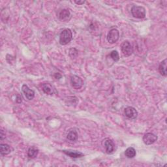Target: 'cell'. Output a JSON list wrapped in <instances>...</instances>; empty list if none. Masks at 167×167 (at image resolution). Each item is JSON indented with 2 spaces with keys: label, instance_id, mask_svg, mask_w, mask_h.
I'll return each instance as SVG.
<instances>
[{
  "label": "cell",
  "instance_id": "obj_1",
  "mask_svg": "<svg viewBox=\"0 0 167 167\" xmlns=\"http://www.w3.org/2000/svg\"><path fill=\"white\" fill-rule=\"evenodd\" d=\"M73 33L70 29H65L61 32L60 36V43L61 45H66L71 41Z\"/></svg>",
  "mask_w": 167,
  "mask_h": 167
},
{
  "label": "cell",
  "instance_id": "obj_2",
  "mask_svg": "<svg viewBox=\"0 0 167 167\" xmlns=\"http://www.w3.org/2000/svg\"><path fill=\"white\" fill-rule=\"evenodd\" d=\"M131 14L136 19H144L146 16V9L142 6L134 5L131 8Z\"/></svg>",
  "mask_w": 167,
  "mask_h": 167
},
{
  "label": "cell",
  "instance_id": "obj_3",
  "mask_svg": "<svg viewBox=\"0 0 167 167\" xmlns=\"http://www.w3.org/2000/svg\"><path fill=\"white\" fill-rule=\"evenodd\" d=\"M120 37V33L116 28H113L109 31L107 35V41L109 43L114 44L118 41Z\"/></svg>",
  "mask_w": 167,
  "mask_h": 167
},
{
  "label": "cell",
  "instance_id": "obj_4",
  "mask_svg": "<svg viewBox=\"0 0 167 167\" xmlns=\"http://www.w3.org/2000/svg\"><path fill=\"white\" fill-rule=\"evenodd\" d=\"M121 50L123 54L126 57L130 56L133 52V48L128 41H125L122 43L121 45Z\"/></svg>",
  "mask_w": 167,
  "mask_h": 167
},
{
  "label": "cell",
  "instance_id": "obj_5",
  "mask_svg": "<svg viewBox=\"0 0 167 167\" xmlns=\"http://www.w3.org/2000/svg\"><path fill=\"white\" fill-rule=\"evenodd\" d=\"M124 113L125 116L131 120H135L138 116L137 111L133 107H127L125 108Z\"/></svg>",
  "mask_w": 167,
  "mask_h": 167
},
{
  "label": "cell",
  "instance_id": "obj_6",
  "mask_svg": "<svg viewBox=\"0 0 167 167\" xmlns=\"http://www.w3.org/2000/svg\"><path fill=\"white\" fill-rule=\"evenodd\" d=\"M71 84L74 89H80L83 86L82 79L77 75H73L71 77Z\"/></svg>",
  "mask_w": 167,
  "mask_h": 167
},
{
  "label": "cell",
  "instance_id": "obj_7",
  "mask_svg": "<svg viewBox=\"0 0 167 167\" xmlns=\"http://www.w3.org/2000/svg\"><path fill=\"white\" fill-rule=\"evenodd\" d=\"M157 140V137L152 133H148L145 134L143 137V142L146 145H151L155 143Z\"/></svg>",
  "mask_w": 167,
  "mask_h": 167
},
{
  "label": "cell",
  "instance_id": "obj_8",
  "mask_svg": "<svg viewBox=\"0 0 167 167\" xmlns=\"http://www.w3.org/2000/svg\"><path fill=\"white\" fill-rule=\"evenodd\" d=\"M104 146L105 148V151L108 154H111L115 149V144L111 139L106 138L104 140L103 142Z\"/></svg>",
  "mask_w": 167,
  "mask_h": 167
},
{
  "label": "cell",
  "instance_id": "obj_9",
  "mask_svg": "<svg viewBox=\"0 0 167 167\" xmlns=\"http://www.w3.org/2000/svg\"><path fill=\"white\" fill-rule=\"evenodd\" d=\"M58 18L60 20L63 22L69 21L71 18V12H70V11L68 9H62L59 12Z\"/></svg>",
  "mask_w": 167,
  "mask_h": 167
},
{
  "label": "cell",
  "instance_id": "obj_10",
  "mask_svg": "<svg viewBox=\"0 0 167 167\" xmlns=\"http://www.w3.org/2000/svg\"><path fill=\"white\" fill-rule=\"evenodd\" d=\"M22 92L26 96V97L28 100L31 101L35 97V92L33 90H31L27 85L24 84L22 87Z\"/></svg>",
  "mask_w": 167,
  "mask_h": 167
},
{
  "label": "cell",
  "instance_id": "obj_11",
  "mask_svg": "<svg viewBox=\"0 0 167 167\" xmlns=\"http://www.w3.org/2000/svg\"><path fill=\"white\" fill-rule=\"evenodd\" d=\"M13 150V149L7 144H0V153L2 155H7L9 154Z\"/></svg>",
  "mask_w": 167,
  "mask_h": 167
},
{
  "label": "cell",
  "instance_id": "obj_12",
  "mask_svg": "<svg viewBox=\"0 0 167 167\" xmlns=\"http://www.w3.org/2000/svg\"><path fill=\"white\" fill-rule=\"evenodd\" d=\"M42 90L44 91V93L47 95H52L54 92V89L53 86L49 83L43 84L42 85Z\"/></svg>",
  "mask_w": 167,
  "mask_h": 167
},
{
  "label": "cell",
  "instance_id": "obj_13",
  "mask_svg": "<svg viewBox=\"0 0 167 167\" xmlns=\"http://www.w3.org/2000/svg\"><path fill=\"white\" fill-rule=\"evenodd\" d=\"M63 152L71 158H79L84 156V153L77 151H67L63 150Z\"/></svg>",
  "mask_w": 167,
  "mask_h": 167
},
{
  "label": "cell",
  "instance_id": "obj_14",
  "mask_svg": "<svg viewBox=\"0 0 167 167\" xmlns=\"http://www.w3.org/2000/svg\"><path fill=\"white\" fill-rule=\"evenodd\" d=\"M39 149L35 146H32L28 149V156L31 159H34L36 158L39 153Z\"/></svg>",
  "mask_w": 167,
  "mask_h": 167
},
{
  "label": "cell",
  "instance_id": "obj_15",
  "mask_svg": "<svg viewBox=\"0 0 167 167\" xmlns=\"http://www.w3.org/2000/svg\"><path fill=\"white\" fill-rule=\"evenodd\" d=\"M159 71L162 76H166V59L162 61L161 62L159 66Z\"/></svg>",
  "mask_w": 167,
  "mask_h": 167
},
{
  "label": "cell",
  "instance_id": "obj_16",
  "mask_svg": "<svg viewBox=\"0 0 167 167\" xmlns=\"http://www.w3.org/2000/svg\"><path fill=\"white\" fill-rule=\"evenodd\" d=\"M136 155H137V152H136L135 148L132 147L128 148L125 152V155L127 158H129V159L134 158L136 156Z\"/></svg>",
  "mask_w": 167,
  "mask_h": 167
},
{
  "label": "cell",
  "instance_id": "obj_17",
  "mask_svg": "<svg viewBox=\"0 0 167 167\" xmlns=\"http://www.w3.org/2000/svg\"><path fill=\"white\" fill-rule=\"evenodd\" d=\"M67 139L70 140V141L74 142L78 140V133L76 131L72 130L69 132V133L67 135Z\"/></svg>",
  "mask_w": 167,
  "mask_h": 167
},
{
  "label": "cell",
  "instance_id": "obj_18",
  "mask_svg": "<svg viewBox=\"0 0 167 167\" xmlns=\"http://www.w3.org/2000/svg\"><path fill=\"white\" fill-rule=\"evenodd\" d=\"M110 56H111V58L114 61H118L120 60V56H119V54H118V52L117 50H113L111 54H110Z\"/></svg>",
  "mask_w": 167,
  "mask_h": 167
},
{
  "label": "cell",
  "instance_id": "obj_19",
  "mask_svg": "<svg viewBox=\"0 0 167 167\" xmlns=\"http://www.w3.org/2000/svg\"><path fill=\"white\" fill-rule=\"evenodd\" d=\"M78 50L76 49V48H71V49H70V50H69V56L71 58H76V57L78 55Z\"/></svg>",
  "mask_w": 167,
  "mask_h": 167
},
{
  "label": "cell",
  "instance_id": "obj_20",
  "mask_svg": "<svg viewBox=\"0 0 167 167\" xmlns=\"http://www.w3.org/2000/svg\"><path fill=\"white\" fill-rule=\"evenodd\" d=\"M4 138H5V134H4L3 133V131H1V136H0V138H1V140H3Z\"/></svg>",
  "mask_w": 167,
  "mask_h": 167
},
{
  "label": "cell",
  "instance_id": "obj_21",
  "mask_svg": "<svg viewBox=\"0 0 167 167\" xmlns=\"http://www.w3.org/2000/svg\"><path fill=\"white\" fill-rule=\"evenodd\" d=\"M74 3H77V5H82V4L85 3V1H74Z\"/></svg>",
  "mask_w": 167,
  "mask_h": 167
},
{
  "label": "cell",
  "instance_id": "obj_22",
  "mask_svg": "<svg viewBox=\"0 0 167 167\" xmlns=\"http://www.w3.org/2000/svg\"><path fill=\"white\" fill-rule=\"evenodd\" d=\"M54 77L56 78V79H60L61 78V75L59 73H56L54 74Z\"/></svg>",
  "mask_w": 167,
  "mask_h": 167
}]
</instances>
